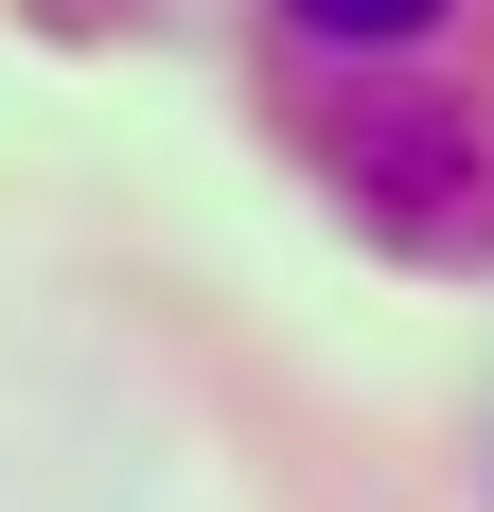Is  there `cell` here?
I'll use <instances>...</instances> for the list:
<instances>
[{
    "instance_id": "6da1fadb",
    "label": "cell",
    "mask_w": 494,
    "mask_h": 512,
    "mask_svg": "<svg viewBox=\"0 0 494 512\" xmlns=\"http://www.w3.org/2000/svg\"><path fill=\"white\" fill-rule=\"evenodd\" d=\"M283 18H300L318 53H406V36H442L459 0H283Z\"/></svg>"
}]
</instances>
